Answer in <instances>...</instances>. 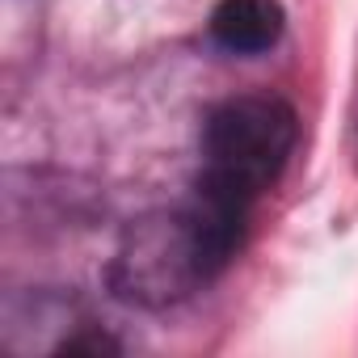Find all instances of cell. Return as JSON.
Returning <instances> with one entry per match:
<instances>
[{
	"label": "cell",
	"mask_w": 358,
	"mask_h": 358,
	"mask_svg": "<svg viewBox=\"0 0 358 358\" xmlns=\"http://www.w3.org/2000/svg\"><path fill=\"white\" fill-rule=\"evenodd\" d=\"M287 13L278 0H220L211 13V38L232 55H262L282 38Z\"/></svg>",
	"instance_id": "3957f363"
},
{
	"label": "cell",
	"mask_w": 358,
	"mask_h": 358,
	"mask_svg": "<svg viewBox=\"0 0 358 358\" xmlns=\"http://www.w3.org/2000/svg\"><path fill=\"white\" fill-rule=\"evenodd\" d=\"M299 139V118L278 97H232L203 127V173L194 190L211 203L253 215V203L278 182Z\"/></svg>",
	"instance_id": "7a4b0ae2"
},
{
	"label": "cell",
	"mask_w": 358,
	"mask_h": 358,
	"mask_svg": "<svg viewBox=\"0 0 358 358\" xmlns=\"http://www.w3.org/2000/svg\"><path fill=\"white\" fill-rule=\"evenodd\" d=\"M249 215H236L199 190L173 211L135 220L110 262V287L139 308L182 303L215 282L245 245Z\"/></svg>",
	"instance_id": "6da1fadb"
}]
</instances>
